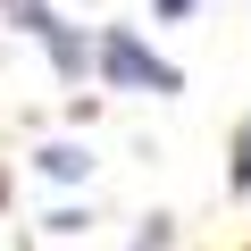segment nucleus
<instances>
[{"instance_id":"obj_2","label":"nucleus","mask_w":251,"mask_h":251,"mask_svg":"<svg viewBox=\"0 0 251 251\" xmlns=\"http://www.w3.org/2000/svg\"><path fill=\"white\" fill-rule=\"evenodd\" d=\"M42 42H50V59H59V75H84V67H92V50H84V34H75V25H50Z\"/></svg>"},{"instance_id":"obj_1","label":"nucleus","mask_w":251,"mask_h":251,"mask_svg":"<svg viewBox=\"0 0 251 251\" xmlns=\"http://www.w3.org/2000/svg\"><path fill=\"white\" fill-rule=\"evenodd\" d=\"M100 75H109V84H126V92H176V67H168V59H151L126 25H109V34H100Z\"/></svg>"},{"instance_id":"obj_5","label":"nucleus","mask_w":251,"mask_h":251,"mask_svg":"<svg viewBox=\"0 0 251 251\" xmlns=\"http://www.w3.org/2000/svg\"><path fill=\"white\" fill-rule=\"evenodd\" d=\"M234 184H243V193H251V117H243V126H234Z\"/></svg>"},{"instance_id":"obj_4","label":"nucleus","mask_w":251,"mask_h":251,"mask_svg":"<svg viewBox=\"0 0 251 251\" xmlns=\"http://www.w3.org/2000/svg\"><path fill=\"white\" fill-rule=\"evenodd\" d=\"M9 17H17V34H50V25H59L42 0H9Z\"/></svg>"},{"instance_id":"obj_3","label":"nucleus","mask_w":251,"mask_h":251,"mask_svg":"<svg viewBox=\"0 0 251 251\" xmlns=\"http://www.w3.org/2000/svg\"><path fill=\"white\" fill-rule=\"evenodd\" d=\"M84 168H92V159H84L75 143H50V151H42V176H59V184H67V176H84Z\"/></svg>"}]
</instances>
